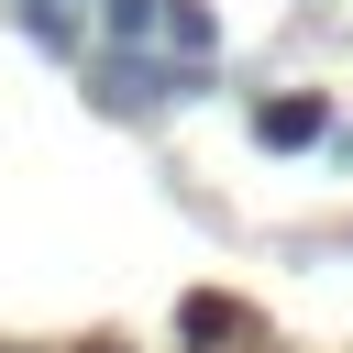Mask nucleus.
Segmentation results:
<instances>
[{
    "label": "nucleus",
    "mask_w": 353,
    "mask_h": 353,
    "mask_svg": "<svg viewBox=\"0 0 353 353\" xmlns=\"http://www.w3.org/2000/svg\"><path fill=\"white\" fill-rule=\"evenodd\" d=\"M110 33H121V44H143V33H154V44L199 55V44H210V11H199V0H110Z\"/></svg>",
    "instance_id": "obj_1"
},
{
    "label": "nucleus",
    "mask_w": 353,
    "mask_h": 353,
    "mask_svg": "<svg viewBox=\"0 0 353 353\" xmlns=\"http://www.w3.org/2000/svg\"><path fill=\"white\" fill-rule=\"evenodd\" d=\"M320 132H331V99H298V88L287 99H254V143L265 154H309Z\"/></svg>",
    "instance_id": "obj_2"
}]
</instances>
